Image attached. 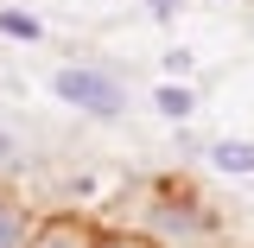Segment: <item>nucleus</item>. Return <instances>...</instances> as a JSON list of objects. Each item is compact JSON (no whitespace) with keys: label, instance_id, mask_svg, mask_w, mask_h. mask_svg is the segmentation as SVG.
<instances>
[{"label":"nucleus","instance_id":"nucleus-6","mask_svg":"<svg viewBox=\"0 0 254 248\" xmlns=\"http://www.w3.org/2000/svg\"><path fill=\"white\" fill-rule=\"evenodd\" d=\"M153 108L165 115V121H190V115H197V89H190V83H159Z\"/></svg>","mask_w":254,"mask_h":248},{"label":"nucleus","instance_id":"nucleus-4","mask_svg":"<svg viewBox=\"0 0 254 248\" xmlns=\"http://www.w3.org/2000/svg\"><path fill=\"white\" fill-rule=\"evenodd\" d=\"M32 229H38V210H32L19 191H0V248H26Z\"/></svg>","mask_w":254,"mask_h":248},{"label":"nucleus","instance_id":"nucleus-7","mask_svg":"<svg viewBox=\"0 0 254 248\" xmlns=\"http://www.w3.org/2000/svg\"><path fill=\"white\" fill-rule=\"evenodd\" d=\"M26 172V140L13 127H0V191H13V178Z\"/></svg>","mask_w":254,"mask_h":248},{"label":"nucleus","instance_id":"nucleus-2","mask_svg":"<svg viewBox=\"0 0 254 248\" xmlns=\"http://www.w3.org/2000/svg\"><path fill=\"white\" fill-rule=\"evenodd\" d=\"M146 236H153L159 248L172 242V236H178V242L216 236V210H210L197 191H172V185H165V191H159V204L146 210Z\"/></svg>","mask_w":254,"mask_h":248},{"label":"nucleus","instance_id":"nucleus-10","mask_svg":"<svg viewBox=\"0 0 254 248\" xmlns=\"http://www.w3.org/2000/svg\"><path fill=\"white\" fill-rule=\"evenodd\" d=\"M178 6H185V0H146V13H153V19H178Z\"/></svg>","mask_w":254,"mask_h":248},{"label":"nucleus","instance_id":"nucleus-9","mask_svg":"<svg viewBox=\"0 0 254 248\" xmlns=\"http://www.w3.org/2000/svg\"><path fill=\"white\" fill-rule=\"evenodd\" d=\"M95 248H159V242L146 229H108V223H102V229H95Z\"/></svg>","mask_w":254,"mask_h":248},{"label":"nucleus","instance_id":"nucleus-1","mask_svg":"<svg viewBox=\"0 0 254 248\" xmlns=\"http://www.w3.org/2000/svg\"><path fill=\"white\" fill-rule=\"evenodd\" d=\"M51 95L64 108L89 115V121H121L127 115V83L102 64H58L51 70Z\"/></svg>","mask_w":254,"mask_h":248},{"label":"nucleus","instance_id":"nucleus-3","mask_svg":"<svg viewBox=\"0 0 254 248\" xmlns=\"http://www.w3.org/2000/svg\"><path fill=\"white\" fill-rule=\"evenodd\" d=\"M95 229H102V223L76 217V210H51V217H38V229H32L26 248H95Z\"/></svg>","mask_w":254,"mask_h":248},{"label":"nucleus","instance_id":"nucleus-5","mask_svg":"<svg viewBox=\"0 0 254 248\" xmlns=\"http://www.w3.org/2000/svg\"><path fill=\"white\" fill-rule=\"evenodd\" d=\"M203 153H210V165H216V172H229V178H254V140L222 134V140H210Z\"/></svg>","mask_w":254,"mask_h":248},{"label":"nucleus","instance_id":"nucleus-8","mask_svg":"<svg viewBox=\"0 0 254 248\" xmlns=\"http://www.w3.org/2000/svg\"><path fill=\"white\" fill-rule=\"evenodd\" d=\"M0 32H6V38H26V45L45 38V26H38L32 13H19V6H0Z\"/></svg>","mask_w":254,"mask_h":248}]
</instances>
